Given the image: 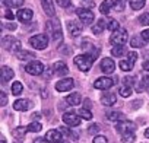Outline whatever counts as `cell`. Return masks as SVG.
Returning <instances> with one entry per match:
<instances>
[{"mask_svg": "<svg viewBox=\"0 0 149 143\" xmlns=\"http://www.w3.org/2000/svg\"><path fill=\"white\" fill-rule=\"evenodd\" d=\"M32 117H34V118H40V112H35Z\"/></svg>", "mask_w": 149, "mask_h": 143, "instance_id": "55", "label": "cell"}, {"mask_svg": "<svg viewBox=\"0 0 149 143\" xmlns=\"http://www.w3.org/2000/svg\"><path fill=\"white\" fill-rule=\"evenodd\" d=\"M105 24H107V22H105L104 19H100V21H98V22H97V24L92 26V32H94L95 35H100V34H101V32L105 29V26H107Z\"/></svg>", "mask_w": 149, "mask_h": 143, "instance_id": "24", "label": "cell"}, {"mask_svg": "<svg viewBox=\"0 0 149 143\" xmlns=\"http://www.w3.org/2000/svg\"><path fill=\"white\" fill-rule=\"evenodd\" d=\"M143 70L149 72V61H145V63H143Z\"/></svg>", "mask_w": 149, "mask_h": 143, "instance_id": "53", "label": "cell"}, {"mask_svg": "<svg viewBox=\"0 0 149 143\" xmlns=\"http://www.w3.org/2000/svg\"><path fill=\"white\" fill-rule=\"evenodd\" d=\"M139 22H140V25H149V12H146V13L140 15Z\"/></svg>", "mask_w": 149, "mask_h": 143, "instance_id": "40", "label": "cell"}, {"mask_svg": "<svg viewBox=\"0 0 149 143\" xmlns=\"http://www.w3.org/2000/svg\"><path fill=\"white\" fill-rule=\"evenodd\" d=\"M79 115H81L84 120H91V118H92V112H91L88 108H81V110H79Z\"/></svg>", "mask_w": 149, "mask_h": 143, "instance_id": "35", "label": "cell"}, {"mask_svg": "<svg viewBox=\"0 0 149 143\" xmlns=\"http://www.w3.org/2000/svg\"><path fill=\"white\" fill-rule=\"evenodd\" d=\"M114 85V81L110 79V78H98L95 82H94V88L97 89H110L111 86Z\"/></svg>", "mask_w": 149, "mask_h": 143, "instance_id": "10", "label": "cell"}, {"mask_svg": "<svg viewBox=\"0 0 149 143\" xmlns=\"http://www.w3.org/2000/svg\"><path fill=\"white\" fill-rule=\"evenodd\" d=\"M140 35H142V38H143L145 41H149V29H145Z\"/></svg>", "mask_w": 149, "mask_h": 143, "instance_id": "50", "label": "cell"}, {"mask_svg": "<svg viewBox=\"0 0 149 143\" xmlns=\"http://www.w3.org/2000/svg\"><path fill=\"white\" fill-rule=\"evenodd\" d=\"M45 139L54 143H61V131L60 130H50L45 134Z\"/></svg>", "mask_w": 149, "mask_h": 143, "instance_id": "16", "label": "cell"}, {"mask_svg": "<svg viewBox=\"0 0 149 143\" xmlns=\"http://www.w3.org/2000/svg\"><path fill=\"white\" fill-rule=\"evenodd\" d=\"M22 89H24V86H22L21 82H13V83H12V95H19V94H22Z\"/></svg>", "mask_w": 149, "mask_h": 143, "instance_id": "34", "label": "cell"}, {"mask_svg": "<svg viewBox=\"0 0 149 143\" xmlns=\"http://www.w3.org/2000/svg\"><path fill=\"white\" fill-rule=\"evenodd\" d=\"M13 70L10 69V67H8V66H3L2 67V82L3 83H6V82H9L12 78H13Z\"/></svg>", "mask_w": 149, "mask_h": 143, "instance_id": "20", "label": "cell"}, {"mask_svg": "<svg viewBox=\"0 0 149 143\" xmlns=\"http://www.w3.org/2000/svg\"><path fill=\"white\" fill-rule=\"evenodd\" d=\"M18 19L21 21V22H28V21H31L32 19V16H34V12L31 10V9H21L19 12H18Z\"/></svg>", "mask_w": 149, "mask_h": 143, "instance_id": "15", "label": "cell"}, {"mask_svg": "<svg viewBox=\"0 0 149 143\" xmlns=\"http://www.w3.org/2000/svg\"><path fill=\"white\" fill-rule=\"evenodd\" d=\"M29 44L35 48V50H44L48 45V37L44 34H38L29 38Z\"/></svg>", "mask_w": 149, "mask_h": 143, "instance_id": "3", "label": "cell"}, {"mask_svg": "<svg viewBox=\"0 0 149 143\" xmlns=\"http://www.w3.org/2000/svg\"><path fill=\"white\" fill-rule=\"evenodd\" d=\"M16 57H18L19 60H31V58H37L35 54H34L32 51H25V50H24V51H22V50L18 51V53H16Z\"/></svg>", "mask_w": 149, "mask_h": 143, "instance_id": "25", "label": "cell"}, {"mask_svg": "<svg viewBox=\"0 0 149 143\" xmlns=\"http://www.w3.org/2000/svg\"><path fill=\"white\" fill-rule=\"evenodd\" d=\"M127 58H130V60L136 61V58H137V54H136L134 51H130V53H127Z\"/></svg>", "mask_w": 149, "mask_h": 143, "instance_id": "49", "label": "cell"}, {"mask_svg": "<svg viewBox=\"0 0 149 143\" xmlns=\"http://www.w3.org/2000/svg\"><path fill=\"white\" fill-rule=\"evenodd\" d=\"M26 131H28V127H16V128L12 131V134H13V137H16V139H22Z\"/></svg>", "mask_w": 149, "mask_h": 143, "instance_id": "27", "label": "cell"}, {"mask_svg": "<svg viewBox=\"0 0 149 143\" xmlns=\"http://www.w3.org/2000/svg\"><path fill=\"white\" fill-rule=\"evenodd\" d=\"M100 130H101V128H100V126H98V124H92V126H89V127H88V133H89V134H97Z\"/></svg>", "mask_w": 149, "mask_h": 143, "instance_id": "41", "label": "cell"}, {"mask_svg": "<svg viewBox=\"0 0 149 143\" xmlns=\"http://www.w3.org/2000/svg\"><path fill=\"white\" fill-rule=\"evenodd\" d=\"M54 72H56L58 76H64V75H67L69 69H67V66L63 61H56L54 63Z\"/></svg>", "mask_w": 149, "mask_h": 143, "instance_id": "19", "label": "cell"}, {"mask_svg": "<svg viewBox=\"0 0 149 143\" xmlns=\"http://www.w3.org/2000/svg\"><path fill=\"white\" fill-rule=\"evenodd\" d=\"M107 28H108L110 31H117V29L120 28V25H118V22H117L116 19H110V21L107 22Z\"/></svg>", "mask_w": 149, "mask_h": 143, "instance_id": "39", "label": "cell"}, {"mask_svg": "<svg viewBox=\"0 0 149 143\" xmlns=\"http://www.w3.org/2000/svg\"><path fill=\"white\" fill-rule=\"evenodd\" d=\"M2 45H3L6 50L12 51V53H18V51H21V41L15 40L12 35H6V37H3V40H2Z\"/></svg>", "mask_w": 149, "mask_h": 143, "instance_id": "4", "label": "cell"}, {"mask_svg": "<svg viewBox=\"0 0 149 143\" xmlns=\"http://www.w3.org/2000/svg\"><path fill=\"white\" fill-rule=\"evenodd\" d=\"M31 107H32V104H31V101H28V99H18V101H15V104H13V108H15L16 111H28Z\"/></svg>", "mask_w": 149, "mask_h": 143, "instance_id": "14", "label": "cell"}, {"mask_svg": "<svg viewBox=\"0 0 149 143\" xmlns=\"http://www.w3.org/2000/svg\"><path fill=\"white\" fill-rule=\"evenodd\" d=\"M111 44L114 45H124L127 41V31L123 28H118L117 31H113V35L110 38Z\"/></svg>", "mask_w": 149, "mask_h": 143, "instance_id": "6", "label": "cell"}, {"mask_svg": "<svg viewBox=\"0 0 149 143\" xmlns=\"http://www.w3.org/2000/svg\"><path fill=\"white\" fill-rule=\"evenodd\" d=\"M134 81H136V78H133V76H127V78L123 79L124 85H127V86H133L134 85Z\"/></svg>", "mask_w": 149, "mask_h": 143, "instance_id": "43", "label": "cell"}, {"mask_svg": "<svg viewBox=\"0 0 149 143\" xmlns=\"http://www.w3.org/2000/svg\"><path fill=\"white\" fill-rule=\"evenodd\" d=\"M146 3V0H130V6L133 10H140Z\"/></svg>", "mask_w": 149, "mask_h": 143, "instance_id": "29", "label": "cell"}, {"mask_svg": "<svg viewBox=\"0 0 149 143\" xmlns=\"http://www.w3.org/2000/svg\"><path fill=\"white\" fill-rule=\"evenodd\" d=\"M67 31L72 37H78L82 32V25L76 21H69L67 22Z\"/></svg>", "mask_w": 149, "mask_h": 143, "instance_id": "13", "label": "cell"}, {"mask_svg": "<svg viewBox=\"0 0 149 143\" xmlns=\"http://www.w3.org/2000/svg\"><path fill=\"white\" fill-rule=\"evenodd\" d=\"M134 140H136V137H134L133 131H127V133L121 134V142L123 143H133Z\"/></svg>", "mask_w": 149, "mask_h": 143, "instance_id": "28", "label": "cell"}, {"mask_svg": "<svg viewBox=\"0 0 149 143\" xmlns=\"http://www.w3.org/2000/svg\"><path fill=\"white\" fill-rule=\"evenodd\" d=\"M45 29H47V31H48V34L53 37V40H54V42H56V44H57V42H60V41L63 40L61 28H60V24H58L57 21H50V22H47Z\"/></svg>", "mask_w": 149, "mask_h": 143, "instance_id": "2", "label": "cell"}, {"mask_svg": "<svg viewBox=\"0 0 149 143\" xmlns=\"http://www.w3.org/2000/svg\"><path fill=\"white\" fill-rule=\"evenodd\" d=\"M73 86H74L73 79H63V81H60V82L56 83V89H57L58 92H67V91H70Z\"/></svg>", "mask_w": 149, "mask_h": 143, "instance_id": "12", "label": "cell"}, {"mask_svg": "<svg viewBox=\"0 0 149 143\" xmlns=\"http://www.w3.org/2000/svg\"><path fill=\"white\" fill-rule=\"evenodd\" d=\"M34 143H50V140H47V139H35Z\"/></svg>", "mask_w": 149, "mask_h": 143, "instance_id": "52", "label": "cell"}, {"mask_svg": "<svg viewBox=\"0 0 149 143\" xmlns=\"http://www.w3.org/2000/svg\"><path fill=\"white\" fill-rule=\"evenodd\" d=\"M95 61V57L91 56V54H82V56H76L74 57V64H76V67L82 72H89L92 64Z\"/></svg>", "mask_w": 149, "mask_h": 143, "instance_id": "1", "label": "cell"}, {"mask_svg": "<svg viewBox=\"0 0 149 143\" xmlns=\"http://www.w3.org/2000/svg\"><path fill=\"white\" fill-rule=\"evenodd\" d=\"M63 123L66 126H70V127H76L81 124V117H78L74 112H66L63 115Z\"/></svg>", "mask_w": 149, "mask_h": 143, "instance_id": "9", "label": "cell"}, {"mask_svg": "<svg viewBox=\"0 0 149 143\" xmlns=\"http://www.w3.org/2000/svg\"><path fill=\"white\" fill-rule=\"evenodd\" d=\"M116 101H117V96H116V94H111V92L104 94V95L101 96V102H102L105 107L114 105V104H116Z\"/></svg>", "mask_w": 149, "mask_h": 143, "instance_id": "18", "label": "cell"}, {"mask_svg": "<svg viewBox=\"0 0 149 143\" xmlns=\"http://www.w3.org/2000/svg\"><path fill=\"white\" fill-rule=\"evenodd\" d=\"M116 130L118 133H127V131H134L136 130V124L132 123V121H127V120H121V121H117L116 124Z\"/></svg>", "mask_w": 149, "mask_h": 143, "instance_id": "7", "label": "cell"}, {"mask_svg": "<svg viewBox=\"0 0 149 143\" xmlns=\"http://www.w3.org/2000/svg\"><path fill=\"white\" fill-rule=\"evenodd\" d=\"M3 16H5L6 19H9V21H13V19H15V15L12 13L10 9H5V10H3Z\"/></svg>", "mask_w": 149, "mask_h": 143, "instance_id": "42", "label": "cell"}, {"mask_svg": "<svg viewBox=\"0 0 149 143\" xmlns=\"http://www.w3.org/2000/svg\"><path fill=\"white\" fill-rule=\"evenodd\" d=\"M42 76H44L45 79H50V78L53 76V72H51V69H48V67H47V69L42 72Z\"/></svg>", "mask_w": 149, "mask_h": 143, "instance_id": "47", "label": "cell"}, {"mask_svg": "<svg viewBox=\"0 0 149 143\" xmlns=\"http://www.w3.org/2000/svg\"><path fill=\"white\" fill-rule=\"evenodd\" d=\"M113 6H114V0H104L102 5L100 6V12H101L102 15H108Z\"/></svg>", "mask_w": 149, "mask_h": 143, "instance_id": "21", "label": "cell"}, {"mask_svg": "<svg viewBox=\"0 0 149 143\" xmlns=\"http://www.w3.org/2000/svg\"><path fill=\"white\" fill-rule=\"evenodd\" d=\"M56 2H57V5L61 6V8H67V6L70 5V0H56Z\"/></svg>", "mask_w": 149, "mask_h": 143, "instance_id": "45", "label": "cell"}, {"mask_svg": "<svg viewBox=\"0 0 149 143\" xmlns=\"http://www.w3.org/2000/svg\"><path fill=\"white\" fill-rule=\"evenodd\" d=\"M94 143H108V140H107L105 136H97L94 139Z\"/></svg>", "mask_w": 149, "mask_h": 143, "instance_id": "44", "label": "cell"}, {"mask_svg": "<svg viewBox=\"0 0 149 143\" xmlns=\"http://www.w3.org/2000/svg\"><path fill=\"white\" fill-rule=\"evenodd\" d=\"M25 0H3V5H8L9 8H21Z\"/></svg>", "mask_w": 149, "mask_h": 143, "instance_id": "30", "label": "cell"}, {"mask_svg": "<svg viewBox=\"0 0 149 143\" xmlns=\"http://www.w3.org/2000/svg\"><path fill=\"white\" fill-rule=\"evenodd\" d=\"M3 26H5L6 29H12V31H13V29H16V24H13V22H12V24H5Z\"/></svg>", "mask_w": 149, "mask_h": 143, "instance_id": "51", "label": "cell"}, {"mask_svg": "<svg viewBox=\"0 0 149 143\" xmlns=\"http://www.w3.org/2000/svg\"><path fill=\"white\" fill-rule=\"evenodd\" d=\"M130 45L134 47V48L143 47V45H145V40L142 38V35H140V37H133V38L130 40Z\"/></svg>", "mask_w": 149, "mask_h": 143, "instance_id": "26", "label": "cell"}, {"mask_svg": "<svg viewBox=\"0 0 149 143\" xmlns=\"http://www.w3.org/2000/svg\"><path fill=\"white\" fill-rule=\"evenodd\" d=\"M41 5H42V9H44V12H45L48 16L54 18V15H56V10H54V6H53V2H51V0H41Z\"/></svg>", "mask_w": 149, "mask_h": 143, "instance_id": "17", "label": "cell"}, {"mask_svg": "<svg viewBox=\"0 0 149 143\" xmlns=\"http://www.w3.org/2000/svg\"><path fill=\"white\" fill-rule=\"evenodd\" d=\"M108 120L110 121H121L123 120V112H117V111H114V112H108Z\"/></svg>", "mask_w": 149, "mask_h": 143, "instance_id": "33", "label": "cell"}, {"mask_svg": "<svg viewBox=\"0 0 149 143\" xmlns=\"http://www.w3.org/2000/svg\"><path fill=\"white\" fill-rule=\"evenodd\" d=\"M118 94H120L123 98H127V96H130V95H132V86H127V85H124V86H120V89H118Z\"/></svg>", "mask_w": 149, "mask_h": 143, "instance_id": "32", "label": "cell"}, {"mask_svg": "<svg viewBox=\"0 0 149 143\" xmlns=\"http://www.w3.org/2000/svg\"><path fill=\"white\" fill-rule=\"evenodd\" d=\"M61 143H70V142H61Z\"/></svg>", "mask_w": 149, "mask_h": 143, "instance_id": "56", "label": "cell"}, {"mask_svg": "<svg viewBox=\"0 0 149 143\" xmlns=\"http://www.w3.org/2000/svg\"><path fill=\"white\" fill-rule=\"evenodd\" d=\"M76 15L82 21V24H92L94 22V12H91L89 9H78Z\"/></svg>", "mask_w": 149, "mask_h": 143, "instance_id": "8", "label": "cell"}, {"mask_svg": "<svg viewBox=\"0 0 149 143\" xmlns=\"http://www.w3.org/2000/svg\"><path fill=\"white\" fill-rule=\"evenodd\" d=\"M81 101H82V96L79 95V94H70L67 98H66V102L67 104H70V105H79L81 104Z\"/></svg>", "mask_w": 149, "mask_h": 143, "instance_id": "23", "label": "cell"}, {"mask_svg": "<svg viewBox=\"0 0 149 143\" xmlns=\"http://www.w3.org/2000/svg\"><path fill=\"white\" fill-rule=\"evenodd\" d=\"M126 6V0H114V8L117 12H123Z\"/></svg>", "mask_w": 149, "mask_h": 143, "instance_id": "37", "label": "cell"}, {"mask_svg": "<svg viewBox=\"0 0 149 143\" xmlns=\"http://www.w3.org/2000/svg\"><path fill=\"white\" fill-rule=\"evenodd\" d=\"M133 66H134V61L130 60V58L121 60V61L118 63V67H120L123 72H130V70H133Z\"/></svg>", "mask_w": 149, "mask_h": 143, "instance_id": "22", "label": "cell"}, {"mask_svg": "<svg viewBox=\"0 0 149 143\" xmlns=\"http://www.w3.org/2000/svg\"><path fill=\"white\" fill-rule=\"evenodd\" d=\"M100 67H101V70L104 72V73L110 75V73H113V72L116 70V63H114L111 58L105 57V58H102V61H101Z\"/></svg>", "mask_w": 149, "mask_h": 143, "instance_id": "11", "label": "cell"}, {"mask_svg": "<svg viewBox=\"0 0 149 143\" xmlns=\"http://www.w3.org/2000/svg\"><path fill=\"white\" fill-rule=\"evenodd\" d=\"M41 128H42V126L37 121H34V123H31L29 126H28V131H32V133H38V131H41Z\"/></svg>", "mask_w": 149, "mask_h": 143, "instance_id": "36", "label": "cell"}, {"mask_svg": "<svg viewBox=\"0 0 149 143\" xmlns=\"http://www.w3.org/2000/svg\"><path fill=\"white\" fill-rule=\"evenodd\" d=\"M0 98H2V107H5L8 104V96L5 92H0Z\"/></svg>", "mask_w": 149, "mask_h": 143, "instance_id": "48", "label": "cell"}, {"mask_svg": "<svg viewBox=\"0 0 149 143\" xmlns=\"http://www.w3.org/2000/svg\"><path fill=\"white\" fill-rule=\"evenodd\" d=\"M142 81H143V82H142V85H143V89H146V91L149 92V76H145Z\"/></svg>", "mask_w": 149, "mask_h": 143, "instance_id": "46", "label": "cell"}, {"mask_svg": "<svg viewBox=\"0 0 149 143\" xmlns=\"http://www.w3.org/2000/svg\"><path fill=\"white\" fill-rule=\"evenodd\" d=\"M124 53H126V47L124 45H117V47H114L111 50V54L116 56V57H121Z\"/></svg>", "mask_w": 149, "mask_h": 143, "instance_id": "31", "label": "cell"}, {"mask_svg": "<svg viewBox=\"0 0 149 143\" xmlns=\"http://www.w3.org/2000/svg\"><path fill=\"white\" fill-rule=\"evenodd\" d=\"M45 70L44 64L38 60H32L31 63H28L25 66V72L29 75H34V76H38V75H42V72Z\"/></svg>", "mask_w": 149, "mask_h": 143, "instance_id": "5", "label": "cell"}, {"mask_svg": "<svg viewBox=\"0 0 149 143\" xmlns=\"http://www.w3.org/2000/svg\"><path fill=\"white\" fill-rule=\"evenodd\" d=\"M145 137H148V139H149V128H146V130H145Z\"/></svg>", "mask_w": 149, "mask_h": 143, "instance_id": "54", "label": "cell"}, {"mask_svg": "<svg viewBox=\"0 0 149 143\" xmlns=\"http://www.w3.org/2000/svg\"><path fill=\"white\" fill-rule=\"evenodd\" d=\"M60 131H61V133H64L67 137H72V139H74V140L78 139V134H76V133H73L72 130H69L67 127H60Z\"/></svg>", "mask_w": 149, "mask_h": 143, "instance_id": "38", "label": "cell"}]
</instances>
